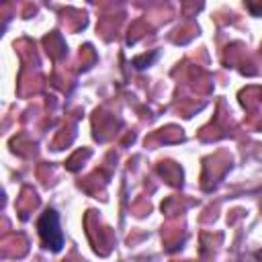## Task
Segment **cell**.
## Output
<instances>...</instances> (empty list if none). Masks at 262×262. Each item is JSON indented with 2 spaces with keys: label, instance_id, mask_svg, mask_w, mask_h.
Segmentation results:
<instances>
[{
  "label": "cell",
  "instance_id": "cell-1",
  "mask_svg": "<svg viewBox=\"0 0 262 262\" xmlns=\"http://www.w3.org/2000/svg\"><path fill=\"white\" fill-rule=\"evenodd\" d=\"M39 237L43 246L51 252H59L63 248V231L59 225V213L55 209H45L37 221Z\"/></svg>",
  "mask_w": 262,
  "mask_h": 262
}]
</instances>
